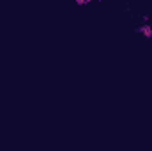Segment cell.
<instances>
[{
    "label": "cell",
    "mask_w": 152,
    "mask_h": 151,
    "mask_svg": "<svg viewBox=\"0 0 152 151\" xmlns=\"http://www.w3.org/2000/svg\"><path fill=\"white\" fill-rule=\"evenodd\" d=\"M136 32H140V34H143L145 38H152V27L147 23V25H142V27H138L136 29Z\"/></svg>",
    "instance_id": "obj_1"
},
{
    "label": "cell",
    "mask_w": 152,
    "mask_h": 151,
    "mask_svg": "<svg viewBox=\"0 0 152 151\" xmlns=\"http://www.w3.org/2000/svg\"><path fill=\"white\" fill-rule=\"evenodd\" d=\"M76 4L78 5H87V4H90V0H76Z\"/></svg>",
    "instance_id": "obj_2"
}]
</instances>
